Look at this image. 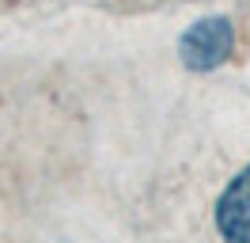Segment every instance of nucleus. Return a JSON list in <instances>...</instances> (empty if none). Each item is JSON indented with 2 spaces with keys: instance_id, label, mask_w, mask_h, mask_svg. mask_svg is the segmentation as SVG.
I'll return each mask as SVG.
<instances>
[{
  "instance_id": "obj_2",
  "label": "nucleus",
  "mask_w": 250,
  "mask_h": 243,
  "mask_svg": "<svg viewBox=\"0 0 250 243\" xmlns=\"http://www.w3.org/2000/svg\"><path fill=\"white\" fill-rule=\"evenodd\" d=\"M216 228L224 240L247 243L250 240V167H243L231 186L216 201Z\"/></svg>"
},
{
  "instance_id": "obj_1",
  "label": "nucleus",
  "mask_w": 250,
  "mask_h": 243,
  "mask_svg": "<svg viewBox=\"0 0 250 243\" xmlns=\"http://www.w3.org/2000/svg\"><path fill=\"white\" fill-rule=\"evenodd\" d=\"M231 46H235V30L228 19H220V15H208L201 23H193V27L182 34V61H186V69L193 73H208V69H216L220 61L231 57Z\"/></svg>"
}]
</instances>
